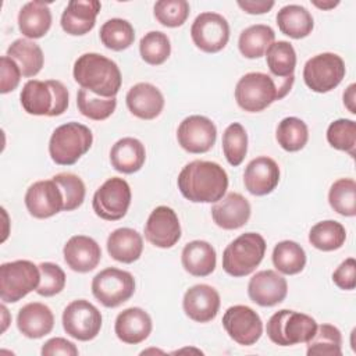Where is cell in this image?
I'll return each instance as SVG.
<instances>
[{
  "instance_id": "cell-51",
  "label": "cell",
  "mask_w": 356,
  "mask_h": 356,
  "mask_svg": "<svg viewBox=\"0 0 356 356\" xmlns=\"http://www.w3.org/2000/svg\"><path fill=\"white\" fill-rule=\"evenodd\" d=\"M238 6L248 14H264L268 13L274 7V1H266V0H239Z\"/></svg>"
},
{
  "instance_id": "cell-50",
  "label": "cell",
  "mask_w": 356,
  "mask_h": 356,
  "mask_svg": "<svg viewBox=\"0 0 356 356\" xmlns=\"http://www.w3.org/2000/svg\"><path fill=\"white\" fill-rule=\"evenodd\" d=\"M40 353L43 356H53V355L76 356L79 352L74 342H71L65 338H61V337H56V338H50L49 341H46L43 343Z\"/></svg>"
},
{
  "instance_id": "cell-48",
  "label": "cell",
  "mask_w": 356,
  "mask_h": 356,
  "mask_svg": "<svg viewBox=\"0 0 356 356\" xmlns=\"http://www.w3.org/2000/svg\"><path fill=\"white\" fill-rule=\"evenodd\" d=\"M22 72L17 63L7 54L0 58V92L3 95L13 92L19 85Z\"/></svg>"
},
{
  "instance_id": "cell-9",
  "label": "cell",
  "mask_w": 356,
  "mask_h": 356,
  "mask_svg": "<svg viewBox=\"0 0 356 356\" xmlns=\"http://www.w3.org/2000/svg\"><path fill=\"white\" fill-rule=\"evenodd\" d=\"M345 63L335 53H320L309 58L303 67V81L316 93H327L335 89L345 78Z\"/></svg>"
},
{
  "instance_id": "cell-37",
  "label": "cell",
  "mask_w": 356,
  "mask_h": 356,
  "mask_svg": "<svg viewBox=\"0 0 356 356\" xmlns=\"http://www.w3.org/2000/svg\"><path fill=\"white\" fill-rule=\"evenodd\" d=\"M275 139L285 152H299L309 140V128L298 117H285L278 122Z\"/></svg>"
},
{
  "instance_id": "cell-22",
  "label": "cell",
  "mask_w": 356,
  "mask_h": 356,
  "mask_svg": "<svg viewBox=\"0 0 356 356\" xmlns=\"http://www.w3.org/2000/svg\"><path fill=\"white\" fill-rule=\"evenodd\" d=\"M250 203L238 192H231L216 202L211 207V217L222 229H238L250 218Z\"/></svg>"
},
{
  "instance_id": "cell-11",
  "label": "cell",
  "mask_w": 356,
  "mask_h": 356,
  "mask_svg": "<svg viewBox=\"0 0 356 356\" xmlns=\"http://www.w3.org/2000/svg\"><path fill=\"white\" fill-rule=\"evenodd\" d=\"M131 199L129 184L124 178L111 177L95 192L92 207L95 214L102 220L118 221L125 217Z\"/></svg>"
},
{
  "instance_id": "cell-34",
  "label": "cell",
  "mask_w": 356,
  "mask_h": 356,
  "mask_svg": "<svg viewBox=\"0 0 356 356\" xmlns=\"http://www.w3.org/2000/svg\"><path fill=\"white\" fill-rule=\"evenodd\" d=\"M274 267L285 275L299 274L306 266L305 249L295 241H281L274 246L273 250Z\"/></svg>"
},
{
  "instance_id": "cell-49",
  "label": "cell",
  "mask_w": 356,
  "mask_h": 356,
  "mask_svg": "<svg viewBox=\"0 0 356 356\" xmlns=\"http://www.w3.org/2000/svg\"><path fill=\"white\" fill-rule=\"evenodd\" d=\"M334 284L343 291H353L356 286V261L353 257L345 259L332 273Z\"/></svg>"
},
{
  "instance_id": "cell-4",
  "label": "cell",
  "mask_w": 356,
  "mask_h": 356,
  "mask_svg": "<svg viewBox=\"0 0 356 356\" xmlns=\"http://www.w3.org/2000/svg\"><path fill=\"white\" fill-rule=\"evenodd\" d=\"M22 108L31 115L57 117L67 111L70 95L63 82L56 79H29L19 95Z\"/></svg>"
},
{
  "instance_id": "cell-35",
  "label": "cell",
  "mask_w": 356,
  "mask_h": 356,
  "mask_svg": "<svg viewBox=\"0 0 356 356\" xmlns=\"http://www.w3.org/2000/svg\"><path fill=\"white\" fill-rule=\"evenodd\" d=\"M345 227L335 220H324L314 224L309 232V242L318 250L332 252L345 243Z\"/></svg>"
},
{
  "instance_id": "cell-23",
  "label": "cell",
  "mask_w": 356,
  "mask_h": 356,
  "mask_svg": "<svg viewBox=\"0 0 356 356\" xmlns=\"http://www.w3.org/2000/svg\"><path fill=\"white\" fill-rule=\"evenodd\" d=\"M102 8L97 0H71L61 14V28L72 36L89 33L96 24V17Z\"/></svg>"
},
{
  "instance_id": "cell-21",
  "label": "cell",
  "mask_w": 356,
  "mask_h": 356,
  "mask_svg": "<svg viewBox=\"0 0 356 356\" xmlns=\"http://www.w3.org/2000/svg\"><path fill=\"white\" fill-rule=\"evenodd\" d=\"M280 182V167L275 160L267 156L253 159L245 168L243 184L249 193L264 196L271 193Z\"/></svg>"
},
{
  "instance_id": "cell-33",
  "label": "cell",
  "mask_w": 356,
  "mask_h": 356,
  "mask_svg": "<svg viewBox=\"0 0 356 356\" xmlns=\"http://www.w3.org/2000/svg\"><path fill=\"white\" fill-rule=\"evenodd\" d=\"M274 29L264 24L250 25L243 29L238 39V47L246 58H260L266 54L267 49L274 43Z\"/></svg>"
},
{
  "instance_id": "cell-39",
  "label": "cell",
  "mask_w": 356,
  "mask_h": 356,
  "mask_svg": "<svg viewBox=\"0 0 356 356\" xmlns=\"http://www.w3.org/2000/svg\"><path fill=\"white\" fill-rule=\"evenodd\" d=\"M266 60L273 76L288 78L293 75L296 67V51L289 42H274L266 51Z\"/></svg>"
},
{
  "instance_id": "cell-32",
  "label": "cell",
  "mask_w": 356,
  "mask_h": 356,
  "mask_svg": "<svg viewBox=\"0 0 356 356\" xmlns=\"http://www.w3.org/2000/svg\"><path fill=\"white\" fill-rule=\"evenodd\" d=\"M7 56L17 63L22 76L26 78L38 75L44 64L42 47L29 39L14 40L7 49Z\"/></svg>"
},
{
  "instance_id": "cell-15",
  "label": "cell",
  "mask_w": 356,
  "mask_h": 356,
  "mask_svg": "<svg viewBox=\"0 0 356 356\" xmlns=\"http://www.w3.org/2000/svg\"><path fill=\"white\" fill-rule=\"evenodd\" d=\"M217 139L214 122L204 115H189L181 121L177 129L178 145L188 153L200 154L209 152Z\"/></svg>"
},
{
  "instance_id": "cell-27",
  "label": "cell",
  "mask_w": 356,
  "mask_h": 356,
  "mask_svg": "<svg viewBox=\"0 0 356 356\" xmlns=\"http://www.w3.org/2000/svg\"><path fill=\"white\" fill-rule=\"evenodd\" d=\"M146 160L143 143L132 136L118 139L110 150V161L115 171L134 174L139 171Z\"/></svg>"
},
{
  "instance_id": "cell-31",
  "label": "cell",
  "mask_w": 356,
  "mask_h": 356,
  "mask_svg": "<svg viewBox=\"0 0 356 356\" xmlns=\"http://www.w3.org/2000/svg\"><path fill=\"white\" fill-rule=\"evenodd\" d=\"M275 19L278 29L292 39H303L309 36L314 26L312 14L307 8L299 4L284 6L277 13Z\"/></svg>"
},
{
  "instance_id": "cell-26",
  "label": "cell",
  "mask_w": 356,
  "mask_h": 356,
  "mask_svg": "<svg viewBox=\"0 0 356 356\" xmlns=\"http://www.w3.org/2000/svg\"><path fill=\"white\" fill-rule=\"evenodd\" d=\"M17 327L19 332L26 338H43L44 335L50 334L54 327V314L44 303H26L18 312Z\"/></svg>"
},
{
  "instance_id": "cell-42",
  "label": "cell",
  "mask_w": 356,
  "mask_h": 356,
  "mask_svg": "<svg viewBox=\"0 0 356 356\" xmlns=\"http://www.w3.org/2000/svg\"><path fill=\"white\" fill-rule=\"evenodd\" d=\"M222 153L232 167L242 164L248 153V134L242 124H229L222 134Z\"/></svg>"
},
{
  "instance_id": "cell-40",
  "label": "cell",
  "mask_w": 356,
  "mask_h": 356,
  "mask_svg": "<svg viewBox=\"0 0 356 356\" xmlns=\"http://www.w3.org/2000/svg\"><path fill=\"white\" fill-rule=\"evenodd\" d=\"M328 203L331 209L343 216H356V182L352 178L337 179L328 192Z\"/></svg>"
},
{
  "instance_id": "cell-53",
  "label": "cell",
  "mask_w": 356,
  "mask_h": 356,
  "mask_svg": "<svg viewBox=\"0 0 356 356\" xmlns=\"http://www.w3.org/2000/svg\"><path fill=\"white\" fill-rule=\"evenodd\" d=\"M317 8L320 10H331L334 7H337L339 4V1H334V0H325V1H318V0H313L312 1Z\"/></svg>"
},
{
  "instance_id": "cell-14",
  "label": "cell",
  "mask_w": 356,
  "mask_h": 356,
  "mask_svg": "<svg viewBox=\"0 0 356 356\" xmlns=\"http://www.w3.org/2000/svg\"><path fill=\"white\" fill-rule=\"evenodd\" d=\"M222 327L229 338L242 346L256 343L263 334V321L260 316L252 307L245 305L228 307L222 316Z\"/></svg>"
},
{
  "instance_id": "cell-30",
  "label": "cell",
  "mask_w": 356,
  "mask_h": 356,
  "mask_svg": "<svg viewBox=\"0 0 356 356\" xmlns=\"http://www.w3.org/2000/svg\"><path fill=\"white\" fill-rule=\"evenodd\" d=\"M51 26V11L44 1H29L18 13L19 32L28 39L43 38Z\"/></svg>"
},
{
  "instance_id": "cell-7",
  "label": "cell",
  "mask_w": 356,
  "mask_h": 356,
  "mask_svg": "<svg viewBox=\"0 0 356 356\" xmlns=\"http://www.w3.org/2000/svg\"><path fill=\"white\" fill-rule=\"evenodd\" d=\"M317 330L316 320L305 313L282 309L275 312L267 321V337L280 346L306 343Z\"/></svg>"
},
{
  "instance_id": "cell-54",
  "label": "cell",
  "mask_w": 356,
  "mask_h": 356,
  "mask_svg": "<svg viewBox=\"0 0 356 356\" xmlns=\"http://www.w3.org/2000/svg\"><path fill=\"white\" fill-rule=\"evenodd\" d=\"M1 316H3V328H1V331L4 332L6 331V328H7V325H8V320H7V316H8V310L6 309V306L4 305H1Z\"/></svg>"
},
{
  "instance_id": "cell-1",
  "label": "cell",
  "mask_w": 356,
  "mask_h": 356,
  "mask_svg": "<svg viewBox=\"0 0 356 356\" xmlns=\"http://www.w3.org/2000/svg\"><path fill=\"white\" fill-rule=\"evenodd\" d=\"M177 184L189 202L216 203L228 189V175L218 163L193 160L181 170Z\"/></svg>"
},
{
  "instance_id": "cell-52",
  "label": "cell",
  "mask_w": 356,
  "mask_h": 356,
  "mask_svg": "<svg viewBox=\"0 0 356 356\" xmlns=\"http://www.w3.org/2000/svg\"><path fill=\"white\" fill-rule=\"evenodd\" d=\"M355 90H356V85L350 83L343 92V104L349 110V113H352V114H356V106H355L356 104V95H355Z\"/></svg>"
},
{
  "instance_id": "cell-46",
  "label": "cell",
  "mask_w": 356,
  "mask_h": 356,
  "mask_svg": "<svg viewBox=\"0 0 356 356\" xmlns=\"http://www.w3.org/2000/svg\"><path fill=\"white\" fill-rule=\"evenodd\" d=\"M51 179L57 182L64 196V211H72L82 206L86 195V188L83 181L71 172L56 174Z\"/></svg>"
},
{
  "instance_id": "cell-38",
  "label": "cell",
  "mask_w": 356,
  "mask_h": 356,
  "mask_svg": "<svg viewBox=\"0 0 356 356\" xmlns=\"http://www.w3.org/2000/svg\"><path fill=\"white\" fill-rule=\"evenodd\" d=\"M99 36L104 47L114 51H121L134 43L135 29L127 19L111 18L102 25Z\"/></svg>"
},
{
  "instance_id": "cell-20",
  "label": "cell",
  "mask_w": 356,
  "mask_h": 356,
  "mask_svg": "<svg viewBox=\"0 0 356 356\" xmlns=\"http://www.w3.org/2000/svg\"><path fill=\"white\" fill-rule=\"evenodd\" d=\"M63 256L65 264L72 271L89 273L100 263L102 249L93 238L86 235H74L65 242Z\"/></svg>"
},
{
  "instance_id": "cell-16",
  "label": "cell",
  "mask_w": 356,
  "mask_h": 356,
  "mask_svg": "<svg viewBox=\"0 0 356 356\" xmlns=\"http://www.w3.org/2000/svg\"><path fill=\"white\" fill-rule=\"evenodd\" d=\"M26 210L35 218H49L64 209V196L54 179L33 182L24 197Z\"/></svg>"
},
{
  "instance_id": "cell-5",
  "label": "cell",
  "mask_w": 356,
  "mask_h": 356,
  "mask_svg": "<svg viewBox=\"0 0 356 356\" xmlns=\"http://www.w3.org/2000/svg\"><path fill=\"white\" fill-rule=\"evenodd\" d=\"M92 143V131L83 124L71 121L53 131L49 140V154L58 165H72L90 149Z\"/></svg>"
},
{
  "instance_id": "cell-41",
  "label": "cell",
  "mask_w": 356,
  "mask_h": 356,
  "mask_svg": "<svg viewBox=\"0 0 356 356\" xmlns=\"http://www.w3.org/2000/svg\"><path fill=\"white\" fill-rule=\"evenodd\" d=\"M76 106L79 113L86 118L93 121H103L114 113L117 107V99L100 97L81 88L76 93Z\"/></svg>"
},
{
  "instance_id": "cell-13",
  "label": "cell",
  "mask_w": 356,
  "mask_h": 356,
  "mask_svg": "<svg viewBox=\"0 0 356 356\" xmlns=\"http://www.w3.org/2000/svg\"><path fill=\"white\" fill-rule=\"evenodd\" d=\"M191 38L204 53H218L229 40L228 21L217 13H200L191 26Z\"/></svg>"
},
{
  "instance_id": "cell-19",
  "label": "cell",
  "mask_w": 356,
  "mask_h": 356,
  "mask_svg": "<svg viewBox=\"0 0 356 356\" xmlns=\"http://www.w3.org/2000/svg\"><path fill=\"white\" fill-rule=\"evenodd\" d=\"M220 293L207 284H196L186 289L182 299L185 314L196 323H209L220 310Z\"/></svg>"
},
{
  "instance_id": "cell-18",
  "label": "cell",
  "mask_w": 356,
  "mask_h": 356,
  "mask_svg": "<svg viewBox=\"0 0 356 356\" xmlns=\"http://www.w3.org/2000/svg\"><path fill=\"white\" fill-rule=\"evenodd\" d=\"M288 293L286 280L274 270L256 273L248 284L250 300L261 307H271L281 303Z\"/></svg>"
},
{
  "instance_id": "cell-47",
  "label": "cell",
  "mask_w": 356,
  "mask_h": 356,
  "mask_svg": "<svg viewBox=\"0 0 356 356\" xmlns=\"http://www.w3.org/2000/svg\"><path fill=\"white\" fill-rule=\"evenodd\" d=\"M39 270H40V284L36 289L38 295L50 298L60 293L64 289L65 273L58 264L43 261L39 264Z\"/></svg>"
},
{
  "instance_id": "cell-8",
  "label": "cell",
  "mask_w": 356,
  "mask_h": 356,
  "mask_svg": "<svg viewBox=\"0 0 356 356\" xmlns=\"http://www.w3.org/2000/svg\"><path fill=\"white\" fill-rule=\"evenodd\" d=\"M40 284L39 266L29 260H15L0 266V298L3 303H17Z\"/></svg>"
},
{
  "instance_id": "cell-29",
  "label": "cell",
  "mask_w": 356,
  "mask_h": 356,
  "mask_svg": "<svg viewBox=\"0 0 356 356\" xmlns=\"http://www.w3.org/2000/svg\"><path fill=\"white\" fill-rule=\"evenodd\" d=\"M107 252L114 260L131 264L142 256V235L136 229L128 227L117 228L107 238Z\"/></svg>"
},
{
  "instance_id": "cell-44",
  "label": "cell",
  "mask_w": 356,
  "mask_h": 356,
  "mask_svg": "<svg viewBox=\"0 0 356 356\" xmlns=\"http://www.w3.org/2000/svg\"><path fill=\"white\" fill-rule=\"evenodd\" d=\"M327 142L337 150L349 153L355 157L356 147V124L353 120L339 118L332 121L327 128Z\"/></svg>"
},
{
  "instance_id": "cell-45",
  "label": "cell",
  "mask_w": 356,
  "mask_h": 356,
  "mask_svg": "<svg viewBox=\"0 0 356 356\" xmlns=\"http://www.w3.org/2000/svg\"><path fill=\"white\" fill-rule=\"evenodd\" d=\"M189 3L186 0H159L154 3V18L167 28H178L189 17Z\"/></svg>"
},
{
  "instance_id": "cell-17",
  "label": "cell",
  "mask_w": 356,
  "mask_h": 356,
  "mask_svg": "<svg viewBox=\"0 0 356 356\" xmlns=\"http://www.w3.org/2000/svg\"><path fill=\"white\" fill-rule=\"evenodd\" d=\"M145 238L156 248H172L181 238V224L177 213L168 206H157L145 224Z\"/></svg>"
},
{
  "instance_id": "cell-36",
  "label": "cell",
  "mask_w": 356,
  "mask_h": 356,
  "mask_svg": "<svg viewBox=\"0 0 356 356\" xmlns=\"http://www.w3.org/2000/svg\"><path fill=\"white\" fill-rule=\"evenodd\" d=\"M307 356H341L342 335L332 324L317 325L316 334L306 342Z\"/></svg>"
},
{
  "instance_id": "cell-10",
  "label": "cell",
  "mask_w": 356,
  "mask_h": 356,
  "mask_svg": "<svg viewBox=\"0 0 356 356\" xmlns=\"http://www.w3.org/2000/svg\"><path fill=\"white\" fill-rule=\"evenodd\" d=\"M135 292V278L129 271L107 267L92 280V293L104 307H117L131 299Z\"/></svg>"
},
{
  "instance_id": "cell-6",
  "label": "cell",
  "mask_w": 356,
  "mask_h": 356,
  "mask_svg": "<svg viewBox=\"0 0 356 356\" xmlns=\"http://www.w3.org/2000/svg\"><path fill=\"white\" fill-rule=\"evenodd\" d=\"M266 241L257 232H245L222 252V268L231 277H245L256 270L266 253Z\"/></svg>"
},
{
  "instance_id": "cell-3",
  "label": "cell",
  "mask_w": 356,
  "mask_h": 356,
  "mask_svg": "<svg viewBox=\"0 0 356 356\" xmlns=\"http://www.w3.org/2000/svg\"><path fill=\"white\" fill-rule=\"evenodd\" d=\"M72 75L82 89L100 97H115L122 82L117 63L99 53L79 56L74 63Z\"/></svg>"
},
{
  "instance_id": "cell-43",
  "label": "cell",
  "mask_w": 356,
  "mask_h": 356,
  "mask_svg": "<svg viewBox=\"0 0 356 356\" xmlns=\"http://www.w3.org/2000/svg\"><path fill=\"white\" fill-rule=\"evenodd\" d=\"M139 53L145 63L160 65L171 54V43L168 36L160 31H150L142 36L139 42Z\"/></svg>"
},
{
  "instance_id": "cell-24",
  "label": "cell",
  "mask_w": 356,
  "mask_h": 356,
  "mask_svg": "<svg viewBox=\"0 0 356 356\" xmlns=\"http://www.w3.org/2000/svg\"><path fill=\"white\" fill-rule=\"evenodd\" d=\"M153 328L152 317L142 307H128L118 313L114 323L117 338L128 345H138L149 338Z\"/></svg>"
},
{
  "instance_id": "cell-12",
  "label": "cell",
  "mask_w": 356,
  "mask_h": 356,
  "mask_svg": "<svg viewBox=\"0 0 356 356\" xmlns=\"http://www.w3.org/2000/svg\"><path fill=\"white\" fill-rule=\"evenodd\" d=\"M63 328L74 339L92 341L102 330V313L86 299L68 303L63 312Z\"/></svg>"
},
{
  "instance_id": "cell-25",
  "label": "cell",
  "mask_w": 356,
  "mask_h": 356,
  "mask_svg": "<svg viewBox=\"0 0 356 356\" xmlns=\"http://www.w3.org/2000/svg\"><path fill=\"white\" fill-rule=\"evenodd\" d=\"M125 103L135 117L140 120H154L164 108V96L157 86L149 82H139L128 90Z\"/></svg>"
},
{
  "instance_id": "cell-28",
  "label": "cell",
  "mask_w": 356,
  "mask_h": 356,
  "mask_svg": "<svg viewBox=\"0 0 356 356\" xmlns=\"http://www.w3.org/2000/svg\"><path fill=\"white\" fill-rule=\"evenodd\" d=\"M181 263L184 270L191 275L207 277L214 271L217 264L216 249L206 241H192L184 246Z\"/></svg>"
},
{
  "instance_id": "cell-2",
  "label": "cell",
  "mask_w": 356,
  "mask_h": 356,
  "mask_svg": "<svg viewBox=\"0 0 356 356\" xmlns=\"http://www.w3.org/2000/svg\"><path fill=\"white\" fill-rule=\"evenodd\" d=\"M295 76L275 78L264 72H248L235 86V100L238 106L248 113H259L271 106L275 100L284 99Z\"/></svg>"
}]
</instances>
